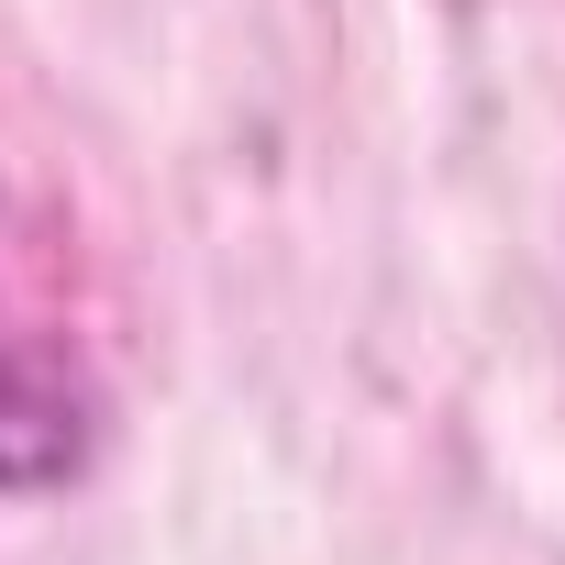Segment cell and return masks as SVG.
Segmentation results:
<instances>
[{
	"label": "cell",
	"mask_w": 565,
	"mask_h": 565,
	"mask_svg": "<svg viewBox=\"0 0 565 565\" xmlns=\"http://www.w3.org/2000/svg\"><path fill=\"white\" fill-rule=\"evenodd\" d=\"M100 455V377L78 366L67 333H45L12 277H0V499L78 488Z\"/></svg>",
	"instance_id": "1"
}]
</instances>
